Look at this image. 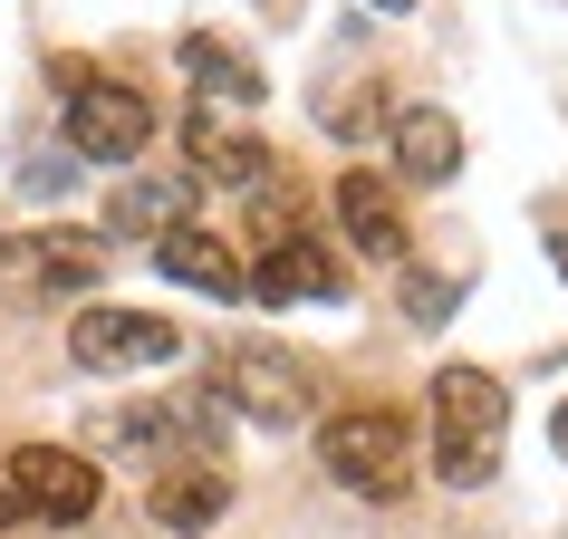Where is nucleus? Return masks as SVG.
<instances>
[{
    "label": "nucleus",
    "instance_id": "obj_14",
    "mask_svg": "<svg viewBox=\"0 0 568 539\" xmlns=\"http://www.w3.org/2000/svg\"><path fill=\"white\" fill-rule=\"evenodd\" d=\"M193 222V183H164V174H135L125 193H106V241H164Z\"/></svg>",
    "mask_w": 568,
    "mask_h": 539
},
{
    "label": "nucleus",
    "instance_id": "obj_3",
    "mask_svg": "<svg viewBox=\"0 0 568 539\" xmlns=\"http://www.w3.org/2000/svg\"><path fill=\"white\" fill-rule=\"evenodd\" d=\"M212 405H232L241 424H270V434H300V424H318V376L290 347L241 337V347L212 357Z\"/></svg>",
    "mask_w": 568,
    "mask_h": 539
},
{
    "label": "nucleus",
    "instance_id": "obj_8",
    "mask_svg": "<svg viewBox=\"0 0 568 539\" xmlns=\"http://www.w3.org/2000/svg\"><path fill=\"white\" fill-rule=\"evenodd\" d=\"M183 164H193V183H212V193H270V183H280L270 145L241 116H222V106H193V116H183Z\"/></svg>",
    "mask_w": 568,
    "mask_h": 539
},
{
    "label": "nucleus",
    "instance_id": "obj_21",
    "mask_svg": "<svg viewBox=\"0 0 568 539\" xmlns=\"http://www.w3.org/2000/svg\"><path fill=\"white\" fill-rule=\"evenodd\" d=\"M270 10H280V0H270Z\"/></svg>",
    "mask_w": 568,
    "mask_h": 539
},
{
    "label": "nucleus",
    "instance_id": "obj_19",
    "mask_svg": "<svg viewBox=\"0 0 568 539\" xmlns=\"http://www.w3.org/2000/svg\"><path fill=\"white\" fill-rule=\"evenodd\" d=\"M559 452H568V405H559Z\"/></svg>",
    "mask_w": 568,
    "mask_h": 539
},
{
    "label": "nucleus",
    "instance_id": "obj_7",
    "mask_svg": "<svg viewBox=\"0 0 568 539\" xmlns=\"http://www.w3.org/2000/svg\"><path fill=\"white\" fill-rule=\"evenodd\" d=\"M0 481H10V501L30 510V520H49V530H88L97 501H106L97 462H88V452H68V444H20Z\"/></svg>",
    "mask_w": 568,
    "mask_h": 539
},
{
    "label": "nucleus",
    "instance_id": "obj_17",
    "mask_svg": "<svg viewBox=\"0 0 568 539\" xmlns=\"http://www.w3.org/2000/svg\"><path fill=\"white\" fill-rule=\"evenodd\" d=\"M20 530H30V510L10 501V481H0V539H20Z\"/></svg>",
    "mask_w": 568,
    "mask_h": 539
},
{
    "label": "nucleus",
    "instance_id": "obj_6",
    "mask_svg": "<svg viewBox=\"0 0 568 539\" xmlns=\"http://www.w3.org/2000/svg\"><path fill=\"white\" fill-rule=\"evenodd\" d=\"M68 357L88 366V376H145V366H174L183 357V328L164 308H78V328H68Z\"/></svg>",
    "mask_w": 568,
    "mask_h": 539
},
{
    "label": "nucleus",
    "instance_id": "obj_16",
    "mask_svg": "<svg viewBox=\"0 0 568 539\" xmlns=\"http://www.w3.org/2000/svg\"><path fill=\"white\" fill-rule=\"evenodd\" d=\"M453 299H463L453 279H424V270H415V279H405V308H415L424 328H434V318H453Z\"/></svg>",
    "mask_w": 568,
    "mask_h": 539
},
{
    "label": "nucleus",
    "instance_id": "obj_18",
    "mask_svg": "<svg viewBox=\"0 0 568 539\" xmlns=\"http://www.w3.org/2000/svg\"><path fill=\"white\" fill-rule=\"evenodd\" d=\"M549 270H559V279H568V232H549Z\"/></svg>",
    "mask_w": 568,
    "mask_h": 539
},
{
    "label": "nucleus",
    "instance_id": "obj_12",
    "mask_svg": "<svg viewBox=\"0 0 568 539\" xmlns=\"http://www.w3.org/2000/svg\"><path fill=\"white\" fill-rule=\"evenodd\" d=\"M154 270H164V279H183V289H203V299H251L241 251H232V241H212L203 222H183V232L154 241Z\"/></svg>",
    "mask_w": 568,
    "mask_h": 539
},
{
    "label": "nucleus",
    "instance_id": "obj_15",
    "mask_svg": "<svg viewBox=\"0 0 568 539\" xmlns=\"http://www.w3.org/2000/svg\"><path fill=\"white\" fill-rule=\"evenodd\" d=\"M174 59H183V78H193V88H203V96H222V106H261V68L241 59L232 39L193 30V39H183V49H174Z\"/></svg>",
    "mask_w": 568,
    "mask_h": 539
},
{
    "label": "nucleus",
    "instance_id": "obj_11",
    "mask_svg": "<svg viewBox=\"0 0 568 539\" xmlns=\"http://www.w3.org/2000/svg\"><path fill=\"white\" fill-rule=\"evenodd\" d=\"M251 299H270V308H290V299H347V270H337L308 232H290V241H270V251H261Z\"/></svg>",
    "mask_w": 568,
    "mask_h": 539
},
{
    "label": "nucleus",
    "instance_id": "obj_10",
    "mask_svg": "<svg viewBox=\"0 0 568 539\" xmlns=\"http://www.w3.org/2000/svg\"><path fill=\"white\" fill-rule=\"evenodd\" d=\"M145 510L164 530L203 539V530H222V510H232V472H222V462H164L154 491H145Z\"/></svg>",
    "mask_w": 568,
    "mask_h": 539
},
{
    "label": "nucleus",
    "instance_id": "obj_9",
    "mask_svg": "<svg viewBox=\"0 0 568 539\" xmlns=\"http://www.w3.org/2000/svg\"><path fill=\"white\" fill-rule=\"evenodd\" d=\"M328 212H337V232L357 241L366 261H405V193H395L386 174H337L328 183Z\"/></svg>",
    "mask_w": 568,
    "mask_h": 539
},
{
    "label": "nucleus",
    "instance_id": "obj_1",
    "mask_svg": "<svg viewBox=\"0 0 568 539\" xmlns=\"http://www.w3.org/2000/svg\"><path fill=\"white\" fill-rule=\"evenodd\" d=\"M424 415H434V472L453 491H481V481L501 472V424H510V386L491 366H434V395H424Z\"/></svg>",
    "mask_w": 568,
    "mask_h": 539
},
{
    "label": "nucleus",
    "instance_id": "obj_13",
    "mask_svg": "<svg viewBox=\"0 0 568 539\" xmlns=\"http://www.w3.org/2000/svg\"><path fill=\"white\" fill-rule=\"evenodd\" d=\"M386 135H395V174L405 183H453L463 174V125L444 106H395Z\"/></svg>",
    "mask_w": 568,
    "mask_h": 539
},
{
    "label": "nucleus",
    "instance_id": "obj_5",
    "mask_svg": "<svg viewBox=\"0 0 568 539\" xmlns=\"http://www.w3.org/2000/svg\"><path fill=\"white\" fill-rule=\"evenodd\" d=\"M318 462H328V481H347L357 501H405V481H415V424L395 415V405L328 415L318 424Z\"/></svg>",
    "mask_w": 568,
    "mask_h": 539
},
{
    "label": "nucleus",
    "instance_id": "obj_2",
    "mask_svg": "<svg viewBox=\"0 0 568 539\" xmlns=\"http://www.w3.org/2000/svg\"><path fill=\"white\" fill-rule=\"evenodd\" d=\"M49 78H59V96H68L59 135H68V154H78V164H135V154L154 145L145 88H125V78H106V68H88V59H59Z\"/></svg>",
    "mask_w": 568,
    "mask_h": 539
},
{
    "label": "nucleus",
    "instance_id": "obj_4",
    "mask_svg": "<svg viewBox=\"0 0 568 539\" xmlns=\"http://www.w3.org/2000/svg\"><path fill=\"white\" fill-rule=\"evenodd\" d=\"M106 270H116V241L78 232V222H39V232L0 241V289L10 299H97Z\"/></svg>",
    "mask_w": 568,
    "mask_h": 539
},
{
    "label": "nucleus",
    "instance_id": "obj_20",
    "mask_svg": "<svg viewBox=\"0 0 568 539\" xmlns=\"http://www.w3.org/2000/svg\"><path fill=\"white\" fill-rule=\"evenodd\" d=\"M376 10H415V0H376Z\"/></svg>",
    "mask_w": 568,
    "mask_h": 539
}]
</instances>
